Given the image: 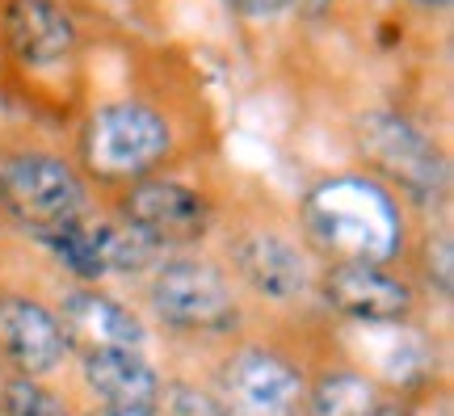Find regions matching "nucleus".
Instances as JSON below:
<instances>
[{"label": "nucleus", "instance_id": "obj_17", "mask_svg": "<svg viewBox=\"0 0 454 416\" xmlns=\"http://www.w3.org/2000/svg\"><path fill=\"white\" fill-rule=\"evenodd\" d=\"M156 416H223L207 370H164Z\"/></svg>", "mask_w": 454, "mask_h": 416}, {"label": "nucleus", "instance_id": "obj_5", "mask_svg": "<svg viewBox=\"0 0 454 416\" xmlns=\"http://www.w3.org/2000/svg\"><path fill=\"white\" fill-rule=\"evenodd\" d=\"M294 224L320 261L404 265L417 210L357 164L316 173L294 198Z\"/></svg>", "mask_w": 454, "mask_h": 416}, {"label": "nucleus", "instance_id": "obj_11", "mask_svg": "<svg viewBox=\"0 0 454 416\" xmlns=\"http://www.w3.org/2000/svg\"><path fill=\"white\" fill-rule=\"evenodd\" d=\"M72 341L47 294L0 286V374H26L55 383L72 370Z\"/></svg>", "mask_w": 454, "mask_h": 416}, {"label": "nucleus", "instance_id": "obj_8", "mask_svg": "<svg viewBox=\"0 0 454 416\" xmlns=\"http://www.w3.org/2000/svg\"><path fill=\"white\" fill-rule=\"evenodd\" d=\"M219 156L173 164L164 173L139 177L101 198V207L135 227L160 253L211 248L227 202V181L219 177Z\"/></svg>", "mask_w": 454, "mask_h": 416}, {"label": "nucleus", "instance_id": "obj_16", "mask_svg": "<svg viewBox=\"0 0 454 416\" xmlns=\"http://www.w3.org/2000/svg\"><path fill=\"white\" fill-rule=\"evenodd\" d=\"M0 416H81L55 383L26 379V374H0Z\"/></svg>", "mask_w": 454, "mask_h": 416}, {"label": "nucleus", "instance_id": "obj_18", "mask_svg": "<svg viewBox=\"0 0 454 416\" xmlns=\"http://www.w3.org/2000/svg\"><path fill=\"white\" fill-rule=\"evenodd\" d=\"M391 13L408 21L412 30L434 34V38H450V17H454V0H383Z\"/></svg>", "mask_w": 454, "mask_h": 416}, {"label": "nucleus", "instance_id": "obj_7", "mask_svg": "<svg viewBox=\"0 0 454 416\" xmlns=\"http://www.w3.org/2000/svg\"><path fill=\"white\" fill-rule=\"evenodd\" d=\"M135 307L152 336L181 349H219L253 328V307L211 248L160 256V265L135 282Z\"/></svg>", "mask_w": 454, "mask_h": 416}, {"label": "nucleus", "instance_id": "obj_21", "mask_svg": "<svg viewBox=\"0 0 454 416\" xmlns=\"http://www.w3.org/2000/svg\"><path fill=\"white\" fill-rule=\"evenodd\" d=\"M81 416H156V412H139V408H84Z\"/></svg>", "mask_w": 454, "mask_h": 416}, {"label": "nucleus", "instance_id": "obj_2", "mask_svg": "<svg viewBox=\"0 0 454 416\" xmlns=\"http://www.w3.org/2000/svg\"><path fill=\"white\" fill-rule=\"evenodd\" d=\"M349 89L340 101V139L349 164L379 177L417 215H442L450 207V135L446 114L434 110L442 76H337Z\"/></svg>", "mask_w": 454, "mask_h": 416}, {"label": "nucleus", "instance_id": "obj_10", "mask_svg": "<svg viewBox=\"0 0 454 416\" xmlns=\"http://www.w3.org/2000/svg\"><path fill=\"white\" fill-rule=\"evenodd\" d=\"M425 294L404 265H362V261H320L316 270V311L337 328H387L425 320Z\"/></svg>", "mask_w": 454, "mask_h": 416}, {"label": "nucleus", "instance_id": "obj_4", "mask_svg": "<svg viewBox=\"0 0 454 416\" xmlns=\"http://www.w3.org/2000/svg\"><path fill=\"white\" fill-rule=\"evenodd\" d=\"M211 253L219 256V265L253 311H274V316L316 311L320 256L303 240L294 210L278 207L265 190L227 185L223 219L211 240Z\"/></svg>", "mask_w": 454, "mask_h": 416}, {"label": "nucleus", "instance_id": "obj_12", "mask_svg": "<svg viewBox=\"0 0 454 416\" xmlns=\"http://www.w3.org/2000/svg\"><path fill=\"white\" fill-rule=\"evenodd\" d=\"M55 316L64 324L72 353L84 349H152L156 336L147 328L144 311L114 294L110 286H89V282H59L55 294H47Z\"/></svg>", "mask_w": 454, "mask_h": 416}, {"label": "nucleus", "instance_id": "obj_15", "mask_svg": "<svg viewBox=\"0 0 454 416\" xmlns=\"http://www.w3.org/2000/svg\"><path fill=\"white\" fill-rule=\"evenodd\" d=\"M387 391L374 383L366 370L349 362L328 336V353L308 370V396H303V416H371V408Z\"/></svg>", "mask_w": 454, "mask_h": 416}, {"label": "nucleus", "instance_id": "obj_19", "mask_svg": "<svg viewBox=\"0 0 454 416\" xmlns=\"http://www.w3.org/2000/svg\"><path fill=\"white\" fill-rule=\"evenodd\" d=\"M106 13H114L122 26L144 34H164L160 17H164V0H98Z\"/></svg>", "mask_w": 454, "mask_h": 416}, {"label": "nucleus", "instance_id": "obj_14", "mask_svg": "<svg viewBox=\"0 0 454 416\" xmlns=\"http://www.w3.org/2000/svg\"><path fill=\"white\" fill-rule=\"evenodd\" d=\"M227 30L240 43L244 55L261 59L265 67H294L308 51L299 0H219Z\"/></svg>", "mask_w": 454, "mask_h": 416}, {"label": "nucleus", "instance_id": "obj_9", "mask_svg": "<svg viewBox=\"0 0 454 416\" xmlns=\"http://www.w3.org/2000/svg\"><path fill=\"white\" fill-rule=\"evenodd\" d=\"M211 362L215 396L223 416H303L311 357L278 336L240 333L236 341L219 345Z\"/></svg>", "mask_w": 454, "mask_h": 416}, {"label": "nucleus", "instance_id": "obj_22", "mask_svg": "<svg viewBox=\"0 0 454 416\" xmlns=\"http://www.w3.org/2000/svg\"><path fill=\"white\" fill-rule=\"evenodd\" d=\"M421 416H425V412H421ZM434 416H450V400H446V391L438 396V412H434Z\"/></svg>", "mask_w": 454, "mask_h": 416}, {"label": "nucleus", "instance_id": "obj_1", "mask_svg": "<svg viewBox=\"0 0 454 416\" xmlns=\"http://www.w3.org/2000/svg\"><path fill=\"white\" fill-rule=\"evenodd\" d=\"M67 152L98 198L223 147V114L207 64L173 34L114 26L67 127Z\"/></svg>", "mask_w": 454, "mask_h": 416}, {"label": "nucleus", "instance_id": "obj_13", "mask_svg": "<svg viewBox=\"0 0 454 416\" xmlns=\"http://www.w3.org/2000/svg\"><path fill=\"white\" fill-rule=\"evenodd\" d=\"M72 374L89 400L84 408H160L164 366L152 349H84L72 357Z\"/></svg>", "mask_w": 454, "mask_h": 416}, {"label": "nucleus", "instance_id": "obj_3", "mask_svg": "<svg viewBox=\"0 0 454 416\" xmlns=\"http://www.w3.org/2000/svg\"><path fill=\"white\" fill-rule=\"evenodd\" d=\"M114 26L98 0H0V110L67 135Z\"/></svg>", "mask_w": 454, "mask_h": 416}, {"label": "nucleus", "instance_id": "obj_6", "mask_svg": "<svg viewBox=\"0 0 454 416\" xmlns=\"http://www.w3.org/2000/svg\"><path fill=\"white\" fill-rule=\"evenodd\" d=\"M101 207L67 139L21 118H0V227L26 244Z\"/></svg>", "mask_w": 454, "mask_h": 416}, {"label": "nucleus", "instance_id": "obj_20", "mask_svg": "<svg viewBox=\"0 0 454 416\" xmlns=\"http://www.w3.org/2000/svg\"><path fill=\"white\" fill-rule=\"evenodd\" d=\"M371 416H421V400H408V396H383L371 408Z\"/></svg>", "mask_w": 454, "mask_h": 416}]
</instances>
